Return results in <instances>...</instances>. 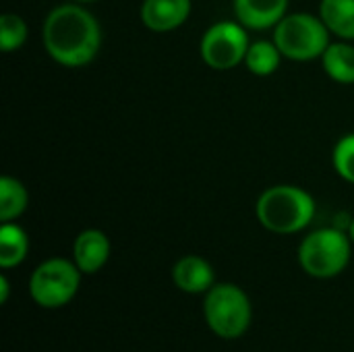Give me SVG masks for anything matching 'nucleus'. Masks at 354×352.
I'll list each match as a JSON object with an SVG mask.
<instances>
[{
  "instance_id": "nucleus-1",
  "label": "nucleus",
  "mask_w": 354,
  "mask_h": 352,
  "mask_svg": "<svg viewBox=\"0 0 354 352\" xmlns=\"http://www.w3.org/2000/svg\"><path fill=\"white\" fill-rule=\"evenodd\" d=\"M46 54L60 66L83 68L91 64L102 48V27L91 10L79 2L54 6L41 25Z\"/></svg>"
},
{
  "instance_id": "nucleus-2",
  "label": "nucleus",
  "mask_w": 354,
  "mask_h": 352,
  "mask_svg": "<svg viewBox=\"0 0 354 352\" xmlns=\"http://www.w3.org/2000/svg\"><path fill=\"white\" fill-rule=\"evenodd\" d=\"M315 199L297 185H274L266 189L255 203L257 222L274 234H297L315 218Z\"/></svg>"
},
{
  "instance_id": "nucleus-3",
  "label": "nucleus",
  "mask_w": 354,
  "mask_h": 352,
  "mask_svg": "<svg viewBox=\"0 0 354 352\" xmlns=\"http://www.w3.org/2000/svg\"><path fill=\"white\" fill-rule=\"evenodd\" d=\"M353 241L344 228L330 226L309 232L299 245V263L311 278L330 280L342 274L351 261Z\"/></svg>"
},
{
  "instance_id": "nucleus-4",
  "label": "nucleus",
  "mask_w": 354,
  "mask_h": 352,
  "mask_svg": "<svg viewBox=\"0 0 354 352\" xmlns=\"http://www.w3.org/2000/svg\"><path fill=\"white\" fill-rule=\"evenodd\" d=\"M272 39L282 56L295 62H311L324 56L332 41V33L313 12H288L276 27Z\"/></svg>"
},
{
  "instance_id": "nucleus-5",
  "label": "nucleus",
  "mask_w": 354,
  "mask_h": 352,
  "mask_svg": "<svg viewBox=\"0 0 354 352\" xmlns=\"http://www.w3.org/2000/svg\"><path fill=\"white\" fill-rule=\"evenodd\" d=\"M203 317L207 328L224 338H241L253 319V307L247 293L232 282H216L203 299Z\"/></svg>"
},
{
  "instance_id": "nucleus-6",
  "label": "nucleus",
  "mask_w": 354,
  "mask_h": 352,
  "mask_svg": "<svg viewBox=\"0 0 354 352\" xmlns=\"http://www.w3.org/2000/svg\"><path fill=\"white\" fill-rule=\"evenodd\" d=\"M83 272L73 259L50 257L41 261L29 278V297L44 309L68 305L79 293Z\"/></svg>"
},
{
  "instance_id": "nucleus-7",
  "label": "nucleus",
  "mask_w": 354,
  "mask_h": 352,
  "mask_svg": "<svg viewBox=\"0 0 354 352\" xmlns=\"http://www.w3.org/2000/svg\"><path fill=\"white\" fill-rule=\"evenodd\" d=\"M251 46L249 29L234 21H218L209 25L199 41L201 60L214 71H232L245 64L247 50Z\"/></svg>"
},
{
  "instance_id": "nucleus-8",
  "label": "nucleus",
  "mask_w": 354,
  "mask_h": 352,
  "mask_svg": "<svg viewBox=\"0 0 354 352\" xmlns=\"http://www.w3.org/2000/svg\"><path fill=\"white\" fill-rule=\"evenodd\" d=\"M193 10L191 0H143L139 19L153 33H168L183 27Z\"/></svg>"
},
{
  "instance_id": "nucleus-9",
  "label": "nucleus",
  "mask_w": 354,
  "mask_h": 352,
  "mask_svg": "<svg viewBox=\"0 0 354 352\" xmlns=\"http://www.w3.org/2000/svg\"><path fill=\"white\" fill-rule=\"evenodd\" d=\"M290 0H232L234 19L249 31L274 29L288 15Z\"/></svg>"
},
{
  "instance_id": "nucleus-10",
  "label": "nucleus",
  "mask_w": 354,
  "mask_h": 352,
  "mask_svg": "<svg viewBox=\"0 0 354 352\" xmlns=\"http://www.w3.org/2000/svg\"><path fill=\"white\" fill-rule=\"evenodd\" d=\"M110 239L100 228H85L73 243V261L83 274L100 272L110 259Z\"/></svg>"
},
{
  "instance_id": "nucleus-11",
  "label": "nucleus",
  "mask_w": 354,
  "mask_h": 352,
  "mask_svg": "<svg viewBox=\"0 0 354 352\" xmlns=\"http://www.w3.org/2000/svg\"><path fill=\"white\" fill-rule=\"evenodd\" d=\"M174 286L187 295H205L216 284V272L205 257L185 255L172 268Z\"/></svg>"
},
{
  "instance_id": "nucleus-12",
  "label": "nucleus",
  "mask_w": 354,
  "mask_h": 352,
  "mask_svg": "<svg viewBox=\"0 0 354 352\" xmlns=\"http://www.w3.org/2000/svg\"><path fill=\"white\" fill-rule=\"evenodd\" d=\"M324 73L340 83V85H353L354 83V41L346 39H334L326 48L324 56L319 58Z\"/></svg>"
},
{
  "instance_id": "nucleus-13",
  "label": "nucleus",
  "mask_w": 354,
  "mask_h": 352,
  "mask_svg": "<svg viewBox=\"0 0 354 352\" xmlns=\"http://www.w3.org/2000/svg\"><path fill=\"white\" fill-rule=\"evenodd\" d=\"M317 15L332 37L354 41V0H322Z\"/></svg>"
},
{
  "instance_id": "nucleus-14",
  "label": "nucleus",
  "mask_w": 354,
  "mask_h": 352,
  "mask_svg": "<svg viewBox=\"0 0 354 352\" xmlns=\"http://www.w3.org/2000/svg\"><path fill=\"white\" fill-rule=\"evenodd\" d=\"M29 253V237L17 222H2L0 226V268L12 270L25 261Z\"/></svg>"
},
{
  "instance_id": "nucleus-15",
  "label": "nucleus",
  "mask_w": 354,
  "mask_h": 352,
  "mask_svg": "<svg viewBox=\"0 0 354 352\" xmlns=\"http://www.w3.org/2000/svg\"><path fill=\"white\" fill-rule=\"evenodd\" d=\"M282 58L284 56L274 39H255L247 50L245 66L255 77H272L274 73H278Z\"/></svg>"
},
{
  "instance_id": "nucleus-16",
  "label": "nucleus",
  "mask_w": 354,
  "mask_h": 352,
  "mask_svg": "<svg viewBox=\"0 0 354 352\" xmlns=\"http://www.w3.org/2000/svg\"><path fill=\"white\" fill-rule=\"evenodd\" d=\"M29 205V191L27 187L15 178L4 174L0 178V222H17L25 214Z\"/></svg>"
},
{
  "instance_id": "nucleus-17",
  "label": "nucleus",
  "mask_w": 354,
  "mask_h": 352,
  "mask_svg": "<svg viewBox=\"0 0 354 352\" xmlns=\"http://www.w3.org/2000/svg\"><path fill=\"white\" fill-rule=\"evenodd\" d=\"M29 37L27 21L17 12H4L0 17V48L2 52H15L25 46Z\"/></svg>"
},
{
  "instance_id": "nucleus-18",
  "label": "nucleus",
  "mask_w": 354,
  "mask_h": 352,
  "mask_svg": "<svg viewBox=\"0 0 354 352\" xmlns=\"http://www.w3.org/2000/svg\"><path fill=\"white\" fill-rule=\"evenodd\" d=\"M332 164L342 180L354 185V133H346L336 141L332 151Z\"/></svg>"
},
{
  "instance_id": "nucleus-19",
  "label": "nucleus",
  "mask_w": 354,
  "mask_h": 352,
  "mask_svg": "<svg viewBox=\"0 0 354 352\" xmlns=\"http://www.w3.org/2000/svg\"><path fill=\"white\" fill-rule=\"evenodd\" d=\"M10 295V286H8V278L0 276V303H6Z\"/></svg>"
},
{
  "instance_id": "nucleus-20",
  "label": "nucleus",
  "mask_w": 354,
  "mask_h": 352,
  "mask_svg": "<svg viewBox=\"0 0 354 352\" xmlns=\"http://www.w3.org/2000/svg\"><path fill=\"white\" fill-rule=\"evenodd\" d=\"M346 232H348V237H351V241L354 243V216L348 220V226H346Z\"/></svg>"
},
{
  "instance_id": "nucleus-21",
  "label": "nucleus",
  "mask_w": 354,
  "mask_h": 352,
  "mask_svg": "<svg viewBox=\"0 0 354 352\" xmlns=\"http://www.w3.org/2000/svg\"><path fill=\"white\" fill-rule=\"evenodd\" d=\"M73 2H79V4H85V2H93V0H73Z\"/></svg>"
}]
</instances>
